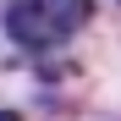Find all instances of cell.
Segmentation results:
<instances>
[{
  "mask_svg": "<svg viewBox=\"0 0 121 121\" xmlns=\"http://www.w3.org/2000/svg\"><path fill=\"white\" fill-rule=\"evenodd\" d=\"M94 17V0H11L6 6V39L22 55H50L72 33H83Z\"/></svg>",
  "mask_w": 121,
  "mask_h": 121,
  "instance_id": "obj_1",
  "label": "cell"
},
{
  "mask_svg": "<svg viewBox=\"0 0 121 121\" xmlns=\"http://www.w3.org/2000/svg\"><path fill=\"white\" fill-rule=\"evenodd\" d=\"M0 121H22V116H17V110H0Z\"/></svg>",
  "mask_w": 121,
  "mask_h": 121,
  "instance_id": "obj_2",
  "label": "cell"
}]
</instances>
